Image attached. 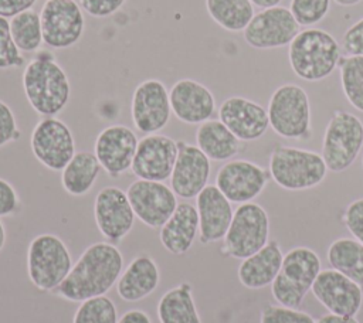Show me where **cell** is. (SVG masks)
<instances>
[{
    "mask_svg": "<svg viewBox=\"0 0 363 323\" xmlns=\"http://www.w3.org/2000/svg\"><path fill=\"white\" fill-rule=\"evenodd\" d=\"M267 112L269 126L278 136L294 140L311 137V102L301 85H279L269 98Z\"/></svg>",
    "mask_w": 363,
    "mask_h": 323,
    "instance_id": "cell-7",
    "label": "cell"
},
{
    "mask_svg": "<svg viewBox=\"0 0 363 323\" xmlns=\"http://www.w3.org/2000/svg\"><path fill=\"white\" fill-rule=\"evenodd\" d=\"M284 254L278 241H268L259 251L242 259L238 266V280L247 289H262L269 286L277 278Z\"/></svg>",
    "mask_w": 363,
    "mask_h": 323,
    "instance_id": "cell-26",
    "label": "cell"
},
{
    "mask_svg": "<svg viewBox=\"0 0 363 323\" xmlns=\"http://www.w3.org/2000/svg\"><path fill=\"white\" fill-rule=\"evenodd\" d=\"M21 82L28 103L44 118L58 115L69 101V79L50 51H37L24 67Z\"/></svg>",
    "mask_w": 363,
    "mask_h": 323,
    "instance_id": "cell-2",
    "label": "cell"
},
{
    "mask_svg": "<svg viewBox=\"0 0 363 323\" xmlns=\"http://www.w3.org/2000/svg\"><path fill=\"white\" fill-rule=\"evenodd\" d=\"M94 218L102 237L116 244L130 232L136 217L126 191L116 186H106L95 197Z\"/></svg>",
    "mask_w": 363,
    "mask_h": 323,
    "instance_id": "cell-16",
    "label": "cell"
},
{
    "mask_svg": "<svg viewBox=\"0 0 363 323\" xmlns=\"http://www.w3.org/2000/svg\"><path fill=\"white\" fill-rule=\"evenodd\" d=\"M320 271L322 262L313 249L306 246L289 249L271 283L272 298L282 306L299 309Z\"/></svg>",
    "mask_w": 363,
    "mask_h": 323,
    "instance_id": "cell-5",
    "label": "cell"
},
{
    "mask_svg": "<svg viewBox=\"0 0 363 323\" xmlns=\"http://www.w3.org/2000/svg\"><path fill=\"white\" fill-rule=\"evenodd\" d=\"M172 106L169 89L157 78H149L138 84L130 99V118L133 126L145 133L160 132L170 120Z\"/></svg>",
    "mask_w": 363,
    "mask_h": 323,
    "instance_id": "cell-12",
    "label": "cell"
},
{
    "mask_svg": "<svg viewBox=\"0 0 363 323\" xmlns=\"http://www.w3.org/2000/svg\"><path fill=\"white\" fill-rule=\"evenodd\" d=\"M269 238V217L257 203L240 204L223 238L221 252L235 259H245L259 251Z\"/></svg>",
    "mask_w": 363,
    "mask_h": 323,
    "instance_id": "cell-9",
    "label": "cell"
},
{
    "mask_svg": "<svg viewBox=\"0 0 363 323\" xmlns=\"http://www.w3.org/2000/svg\"><path fill=\"white\" fill-rule=\"evenodd\" d=\"M340 44L326 30H301L288 45V61L294 74L308 82L328 78L339 64Z\"/></svg>",
    "mask_w": 363,
    "mask_h": 323,
    "instance_id": "cell-3",
    "label": "cell"
},
{
    "mask_svg": "<svg viewBox=\"0 0 363 323\" xmlns=\"http://www.w3.org/2000/svg\"><path fill=\"white\" fill-rule=\"evenodd\" d=\"M160 282L156 261L146 255L135 256L116 282L118 296L125 302H139L152 295Z\"/></svg>",
    "mask_w": 363,
    "mask_h": 323,
    "instance_id": "cell-24",
    "label": "cell"
},
{
    "mask_svg": "<svg viewBox=\"0 0 363 323\" xmlns=\"http://www.w3.org/2000/svg\"><path fill=\"white\" fill-rule=\"evenodd\" d=\"M157 317L160 323H201L189 282H182L162 295Z\"/></svg>",
    "mask_w": 363,
    "mask_h": 323,
    "instance_id": "cell-28",
    "label": "cell"
},
{
    "mask_svg": "<svg viewBox=\"0 0 363 323\" xmlns=\"http://www.w3.org/2000/svg\"><path fill=\"white\" fill-rule=\"evenodd\" d=\"M139 139L130 128L111 125L96 136L94 153L111 177H119L132 167Z\"/></svg>",
    "mask_w": 363,
    "mask_h": 323,
    "instance_id": "cell-19",
    "label": "cell"
},
{
    "mask_svg": "<svg viewBox=\"0 0 363 323\" xmlns=\"http://www.w3.org/2000/svg\"><path fill=\"white\" fill-rule=\"evenodd\" d=\"M363 147V122L347 110H335L330 116L322 142V157L329 171L347 170Z\"/></svg>",
    "mask_w": 363,
    "mask_h": 323,
    "instance_id": "cell-8",
    "label": "cell"
},
{
    "mask_svg": "<svg viewBox=\"0 0 363 323\" xmlns=\"http://www.w3.org/2000/svg\"><path fill=\"white\" fill-rule=\"evenodd\" d=\"M316 323H360V322L356 319V316H342V314L328 313L319 317Z\"/></svg>",
    "mask_w": 363,
    "mask_h": 323,
    "instance_id": "cell-45",
    "label": "cell"
},
{
    "mask_svg": "<svg viewBox=\"0 0 363 323\" xmlns=\"http://www.w3.org/2000/svg\"><path fill=\"white\" fill-rule=\"evenodd\" d=\"M282 0H251V3L259 8H267V7H274L278 6Z\"/></svg>",
    "mask_w": 363,
    "mask_h": 323,
    "instance_id": "cell-46",
    "label": "cell"
},
{
    "mask_svg": "<svg viewBox=\"0 0 363 323\" xmlns=\"http://www.w3.org/2000/svg\"><path fill=\"white\" fill-rule=\"evenodd\" d=\"M362 167H363V159H362Z\"/></svg>",
    "mask_w": 363,
    "mask_h": 323,
    "instance_id": "cell-49",
    "label": "cell"
},
{
    "mask_svg": "<svg viewBox=\"0 0 363 323\" xmlns=\"http://www.w3.org/2000/svg\"><path fill=\"white\" fill-rule=\"evenodd\" d=\"M170 106L174 116L189 125H200L216 112L213 92L199 81L182 78L169 89Z\"/></svg>",
    "mask_w": 363,
    "mask_h": 323,
    "instance_id": "cell-22",
    "label": "cell"
},
{
    "mask_svg": "<svg viewBox=\"0 0 363 323\" xmlns=\"http://www.w3.org/2000/svg\"><path fill=\"white\" fill-rule=\"evenodd\" d=\"M289 10L301 27L320 23L330 10V0H291Z\"/></svg>",
    "mask_w": 363,
    "mask_h": 323,
    "instance_id": "cell-35",
    "label": "cell"
},
{
    "mask_svg": "<svg viewBox=\"0 0 363 323\" xmlns=\"http://www.w3.org/2000/svg\"><path fill=\"white\" fill-rule=\"evenodd\" d=\"M40 20L44 44L54 50L72 47L85 30L84 10L75 0H45Z\"/></svg>",
    "mask_w": 363,
    "mask_h": 323,
    "instance_id": "cell-10",
    "label": "cell"
},
{
    "mask_svg": "<svg viewBox=\"0 0 363 323\" xmlns=\"http://www.w3.org/2000/svg\"><path fill=\"white\" fill-rule=\"evenodd\" d=\"M208 16L216 24L227 31H244L254 17L251 0H206Z\"/></svg>",
    "mask_w": 363,
    "mask_h": 323,
    "instance_id": "cell-31",
    "label": "cell"
},
{
    "mask_svg": "<svg viewBox=\"0 0 363 323\" xmlns=\"http://www.w3.org/2000/svg\"><path fill=\"white\" fill-rule=\"evenodd\" d=\"M10 31L21 52H37L44 42L40 13L34 8L11 17Z\"/></svg>",
    "mask_w": 363,
    "mask_h": 323,
    "instance_id": "cell-32",
    "label": "cell"
},
{
    "mask_svg": "<svg viewBox=\"0 0 363 323\" xmlns=\"http://www.w3.org/2000/svg\"><path fill=\"white\" fill-rule=\"evenodd\" d=\"M37 0H0V16L11 18L26 10L33 8Z\"/></svg>",
    "mask_w": 363,
    "mask_h": 323,
    "instance_id": "cell-43",
    "label": "cell"
},
{
    "mask_svg": "<svg viewBox=\"0 0 363 323\" xmlns=\"http://www.w3.org/2000/svg\"><path fill=\"white\" fill-rule=\"evenodd\" d=\"M20 197L11 183L0 177V217H9L20 211Z\"/></svg>",
    "mask_w": 363,
    "mask_h": 323,
    "instance_id": "cell-42",
    "label": "cell"
},
{
    "mask_svg": "<svg viewBox=\"0 0 363 323\" xmlns=\"http://www.w3.org/2000/svg\"><path fill=\"white\" fill-rule=\"evenodd\" d=\"M24 65V57L10 31V20L0 16V69Z\"/></svg>",
    "mask_w": 363,
    "mask_h": 323,
    "instance_id": "cell-36",
    "label": "cell"
},
{
    "mask_svg": "<svg viewBox=\"0 0 363 323\" xmlns=\"http://www.w3.org/2000/svg\"><path fill=\"white\" fill-rule=\"evenodd\" d=\"M30 147L34 157L52 171H62L77 153L71 129L55 116H47L37 122L31 132Z\"/></svg>",
    "mask_w": 363,
    "mask_h": 323,
    "instance_id": "cell-11",
    "label": "cell"
},
{
    "mask_svg": "<svg viewBox=\"0 0 363 323\" xmlns=\"http://www.w3.org/2000/svg\"><path fill=\"white\" fill-rule=\"evenodd\" d=\"M218 119L241 140L252 142L265 135L269 128L267 109L244 96H230L218 108Z\"/></svg>",
    "mask_w": 363,
    "mask_h": 323,
    "instance_id": "cell-21",
    "label": "cell"
},
{
    "mask_svg": "<svg viewBox=\"0 0 363 323\" xmlns=\"http://www.w3.org/2000/svg\"><path fill=\"white\" fill-rule=\"evenodd\" d=\"M271 178L269 170L259 164L234 159L225 162L217 171L216 186L230 200V203L244 204L257 198Z\"/></svg>",
    "mask_w": 363,
    "mask_h": 323,
    "instance_id": "cell-14",
    "label": "cell"
},
{
    "mask_svg": "<svg viewBox=\"0 0 363 323\" xmlns=\"http://www.w3.org/2000/svg\"><path fill=\"white\" fill-rule=\"evenodd\" d=\"M196 146L214 162H228L241 149V140L220 120L208 119L196 130Z\"/></svg>",
    "mask_w": 363,
    "mask_h": 323,
    "instance_id": "cell-27",
    "label": "cell"
},
{
    "mask_svg": "<svg viewBox=\"0 0 363 323\" xmlns=\"http://www.w3.org/2000/svg\"><path fill=\"white\" fill-rule=\"evenodd\" d=\"M342 47L347 55H363V17L343 33Z\"/></svg>",
    "mask_w": 363,
    "mask_h": 323,
    "instance_id": "cell-41",
    "label": "cell"
},
{
    "mask_svg": "<svg viewBox=\"0 0 363 323\" xmlns=\"http://www.w3.org/2000/svg\"><path fill=\"white\" fill-rule=\"evenodd\" d=\"M342 221L352 237L363 244V197L347 204L342 215Z\"/></svg>",
    "mask_w": 363,
    "mask_h": 323,
    "instance_id": "cell-38",
    "label": "cell"
},
{
    "mask_svg": "<svg viewBox=\"0 0 363 323\" xmlns=\"http://www.w3.org/2000/svg\"><path fill=\"white\" fill-rule=\"evenodd\" d=\"M126 0H79L81 8L92 17L105 18L115 14Z\"/></svg>",
    "mask_w": 363,
    "mask_h": 323,
    "instance_id": "cell-40",
    "label": "cell"
},
{
    "mask_svg": "<svg viewBox=\"0 0 363 323\" xmlns=\"http://www.w3.org/2000/svg\"><path fill=\"white\" fill-rule=\"evenodd\" d=\"M21 137L17 119L11 108L0 99V147L16 142Z\"/></svg>",
    "mask_w": 363,
    "mask_h": 323,
    "instance_id": "cell-39",
    "label": "cell"
},
{
    "mask_svg": "<svg viewBox=\"0 0 363 323\" xmlns=\"http://www.w3.org/2000/svg\"><path fill=\"white\" fill-rule=\"evenodd\" d=\"M268 170L271 178L288 191L313 188L328 174V167L320 153L282 144L275 146L271 152Z\"/></svg>",
    "mask_w": 363,
    "mask_h": 323,
    "instance_id": "cell-4",
    "label": "cell"
},
{
    "mask_svg": "<svg viewBox=\"0 0 363 323\" xmlns=\"http://www.w3.org/2000/svg\"><path fill=\"white\" fill-rule=\"evenodd\" d=\"M259 323H316L306 312L282 305H265L259 314Z\"/></svg>",
    "mask_w": 363,
    "mask_h": 323,
    "instance_id": "cell-37",
    "label": "cell"
},
{
    "mask_svg": "<svg viewBox=\"0 0 363 323\" xmlns=\"http://www.w3.org/2000/svg\"><path fill=\"white\" fill-rule=\"evenodd\" d=\"M311 290L329 313L356 316L363 305L362 286L333 268L320 271Z\"/></svg>",
    "mask_w": 363,
    "mask_h": 323,
    "instance_id": "cell-18",
    "label": "cell"
},
{
    "mask_svg": "<svg viewBox=\"0 0 363 323\" xmlns=\"http://www.w3.org/2000/svg\"><path fill=\"white\" fill-rule=\"evenodd\" d=\"M72 323H118L116 306L105 295L89 298L81 302Z\"/></svg>",
    "mask_w": 363,
    "mask_h": 323,
    "instance_id": "cell-34",
    "label": "cell"
},
{
    "mask_svg": "<svg viewBox=\"0 0 363 323\" xmlns=\"http://www.w3.org/2000/svg\"><path fill=\"white\" fill-rule=\"evenodd\" d=\"M177 159L170 176V187L180 198H196L207 186L210 159L196 146L177 140Z\"/></svg>",
    "mask_w": 363,
    "mask_h": 323,
    "instance_id": "cell-20",
    "label": "cell"
},
{
    "mask_svg": "<svg viewBox=\"0 0 363 323\" xmlns=\"http://www.w3.org/2000/svg\"><path fill=\"white\" fill-rule=\"evenodd\" d=\"M199 212V239L201 244L221 241L233 220V207L230 200L214 184H207L196 197Z\"/></svg>",
    "mask_w": 363,
    "mask_h": 323,
    "instance_id": "cell-23",
    "label": "cell"
},
{
    "mask_svg": "<svg viewBox=\"0 0 363 323\" xmlns=\"http://www.w3.org/2000/svg\"><path fill=\"white\" fill-rule=\"evenodd\" d=\"M135 217L150 228H160L174 212L177 196L163 181L138 178L126 190Z\"/></svg>",
    "mask_w": 363,
    "mask_h": 323,
    "instance_id": "cell-15",
    "label": "cell"
},
{
    "mask_svg": "<svg viewBox=\"0 0 363 323\" xmlns=\"http://www.w3.org/2000/svg\"><path fill=\"white\" fill-rule=\"evenodd\" d=\"M123 272V255L112 242H95L85 248L55 293L69 302H84L105 295Z\"/></svg>",
    "mask_w": 363,
    "mask_h": 323,
    "instance_id": "cell-1",
    "label": "cell"
},
{
    "mask_svg": "<svg viewBox=\"0 0 363 323\" xmlns=\"http://www.w3.org/2000/svg\"><path fill=\"white\" fill-rule=\"evenodd\" d=\"M118 323H152L149 314L140 309L126 310L119 319Z\"/></svg>",
    "mask_w": 363,
    "mask_h": 323,
    "instance_id": "cell-44",
    "label": "cell"
},
{
    "mask_svg": "<svg viewBox=\"0 0 363 323\" xmlns=\"http://www.w3.org/2000/svg\"><path fill=\"white\" fill-rule=\"evenodd\" d=\"M199 234V212L196 205L179 203L170 218L160 227L159 239L163 248L173 255H184Z\"/></svg>",
    "mask_w": 363,
    "mask_h": 323,
    "instance_id": "cell-25",
    "label": "cell"
},
{
    "mask_svg": "<svg viewBox=\"0 0 363 323\" xmlns=\"http://www.w3.org/2000/svg\"><path fill=\"white\" fill-rule=\"evenodd\" d=\"M328 262L337 272L363 286V244L354 238H337L328 248Z\"/></svg>",
    "mask_w": 363,
    "mask_h": 323,
    "instance_id": "cell-30",
    "label": "cell"
},
{
    "mask_svg": "<svg viewBox=\"0 0 363 323\" xmlns=\"http://www.w3.org/2000/svg\"><path fill=\"white\" fill-rule=\"evenodd\" d=\"M336 4L343 6V7H349V6H354L357 3H360L362 0H333Z\"/></svg>",
    "mask_w": 363,
    "mask_h": 323,
    "instance_id": "cell-48",
    "label": "cell"
},
{
    "mask_svg": "<svg viewBox=\"0 0 363 323\" xmlns=\"http://www.w3.org/2000/svg\"><path fill=\"white\" fill-rule=\"evenodd\" d=\"M337 68L345 98L363 112V55H342Z\"/></svg>",
    "mask_w": 363,
    "mask_h": 323,
    "instance_id": "cell-33",
    "label": "cell"
},
{
    "mask_svg": "<svg viewBox=\"0 0 363 323\" xmlns=\"http://www.w3.org/2000/svg\"><path fill=\"white\" fill-rule=\"evenodd\" d=\"M179 147L177 142L160 133L143 136L136 147L132 173L142 180L164 181L170 178Z\"/></svg>",
    "mask_w": 363,
    "mask_h": 323,
    "instance_id": "cell-17",
    "label": "cell"
},
{
    "mask_svg": "<svg viewBox=\"0 0 363 323\" xmlns=\"http://www.w3.org/2000/svg\"><path fill=\"white\" fill-rule=\"evenodd\" d=\"M71 269L69 249L58 235L44 232L28 244L27 273L37 289L44 292L55 290Z\"/></svg>",
    "mask_w": 363,
    "mask_h": 323,
    "instance_id": "cell-6",
    "label": "cell"
},
{
    "mask_svg": "<svg viewBox=\"0 0 363 323\" xmlns=\"http://www.w3.org/2000/svg\"><path fill=\"white\" fill-rule=\"evenodd\" d=\"M291 10L284 6L262 8L254 14L242 35L245 42L257 50H271L289 45L301 31Z\"/></svg>",
    "mask_w": 363,
    "mask_h": 323,
    "instance_id": "cell-13",
    "label": "cell"
},
{
    "mask_svg": "<svg viewBox=\"0 0 363 323\" xmlns=\"http://www.w3.org/2000/svg\"><path fill=\"white\" fill-rule=\"evenodd\" d=\"M6 239H7L6 227H4V224H3V222H1V220H0V251L4 248V245H6Z\"/></svg>",
    "mask_w": 363,
    "mask_h": 323,
    "instance_id": "cell-47",
    "label": "cell"
},
{
    "mask_svg": "<svg viewBox=\"0 0 363 323\" xmlns=\"http://www.w3.org/2000/svg\"><path fill=\"white\" fill-rule=\"evenodd\" d=\"M101 169L95 153L77 152L61 171L62 188L74 197L88 194L94 187Z\"/></svg>",
    "mask_w": 363,
    "mask_h": 323,
    "instance_id": "cell-29",
    "label": "cell"
}]
</instances>
